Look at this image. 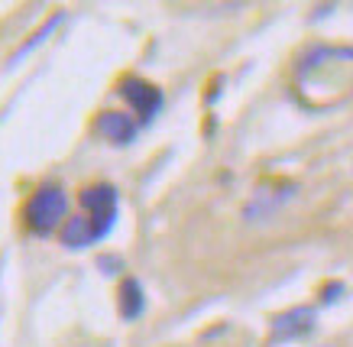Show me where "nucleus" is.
I'll use <instances>...</instances> for the list:
<instances>
[{"mask_svg":"<svg viewBox=\"0 0 353 347\" xmlns=\"http://www.w3.org/2000/svg\"><path fill=\"white\" fill-rule=\"evenodd\" d=\"M295 88L308 110L337 108L353 95V46H314L295 68Z\"/></svg>","mask_w":353,"mask_h":347,"instance_id":"obj_1","label":"nucleus"},{"mask_svg":"<svg viewBox=\"0 0 353 347\" xmlns=\"http://www.w3.org/2000/svg\"><path fill=\"white\" fill-rule=\"evenodd\" d=\"M337 295H343V282H331V286H324L321 302H324V305H331V302H337Z\"/></svg>","mask_w":353,"mask_h":347,"instance_id":"obj_12","label":"nucleus"},{"mask_svg":"<svg viewBox=\"0 0 353 347\" xmlns=\"http://www.w3.org/2000/svg\"><path fill=\"white\" fill-rule=\"evenodd\" d=\"M78 201H81V208H85L91 217H104V215H120V195L117 188L110 182H97V185H88L85 192L78 195Z\"/></svg>","mask_w":353,"mask_h":347,"instance_id":"obj_7","label":"nucleus"},{"mask_svg":"<svg viewBox=\"0 0 353 347\" xmlns=\"http://www.w3.org/2000/svg\"><path fill=\"white\" fill-rule=\"evenodd\" d=\"M62 23H65V13H62V10L52 13V17H49V20H46L43 26H39V30H36V33H32L30 39H26V43H23L20 49L10 55V59H7V68H17L23 59H30V55L36 52V49H39L43 43H49V39H52V33L59 30V26H62Z\"/></svg>","mask_w":353,"mask_h":347,"instance_id":"obj_9","label":"nucleus"},{"mask_svg":"<svg viewBox=\"0 0 353 347\" xmlns=\"http://www.w3.org/2000/svg\"><path fill=\"white\" fill-rule=\"evenodd\" d=\"M299 192V185L295 182H263L253 192L250 198V205H246V221H263V217H272L279 208L285 205L292 195Z\"/></svg>","mask_w":353,"mask_h":347,"instance_id":"obj_5","label":"nucleus"},{"mask_svg":"<svg viewBox=\"0 0 353 347\" xmlns=\"http://www.w3.org/2000/svg\"><path fill=\"white\" fill-rule=\"evenodd\" d=\"M23 221L36 237H52L68 221V192L55 182L39 185L23 208Z\"/></svg>","mask_w":353,"mask_h":347,"instance_id":"obj_2","label":"nucleus"},{"mask_svg":"<svg viewBox=\"0 0 353 347\" xmlns=\"http://www.w3.org/2000/svg\"><path fill=\"white\" fill-rule=\"evenodd\" d=\"M120 98L127 101V108L133 110V117L139 123H152L162 114V108H165V98H162L159 88L137 75H127L120 81Z\"/></svg>","mask_w":353,"mask_h":347,"instance_id":"obj_4","label":"nucleus"},{"mask_svg":"<svg viewBox=\"0 0 353 347\" xmlns=\"http://www.w3.org/2000/svg\"><path fill=\"white\" fill-rule=\"evenodd\" d=\"M97 266L104 270V276H120V272H123V260H120V257H101Z\"/></svg>","mask_w":353,"mask_h":347,"instance_id":"obj_11","label":"nucleus"},{"mask_svg":"<svg viewBox=\"0 0 353 347\" xmlns=\"http://www.w3.org/2000/svg\"><path fill=\"white\" fill-rule=\"evenodd\" d=\"M139 127H143V123H139L133 114H127V110H104L94 123V130L108 143H114V146H130V143H137Z\"/></svg>","mask_w":353,"mask_h":347,"instance_id":"obj_6","label":"nucleus"},{"mask_svg":"<svg viewBox=\"0 0 353 347\" xmlns=\"http://www.w3.org/2000/svg\"><path fill=\"white\" fill-rule=\"evenodd\" d=\"M314 328H318V308L314 305H295V308L272 318L266 347H276V344L282 347V344H292V341H305L308 335H314Z\"/></svg>","mask_w":353,"mask_h":347,"instance_id":"obj_3","label":"nucleus"},{"mask_svg":"<svg viewBox=\"0 0 353 347\" xmlns=\"http://www.w3.org/2000/svg\"><path fill=\"white\" fill-rule=\"evenodd\" d=\"M59 240H62L65 250H88V247H94V244H101V240H97L94 221H91L88 215H72L68 217L65 228L59 230Z\"/></svg>","mask_w":353,"mask_h":347,"instance_id":"obj_8","label":"nucleus"},{"mask_svg":"<svg viewBox=\"0 0 353 347\" xmlns=\"http://www.w3.org/2000/svg\"><path fill=\"white\" fill-rule=\"evenodd\" d=\"M120 318L123 321H137L143 318L146 312V293H143V286L137 279H123L120 282Z\"/></svg>","mask_w":353,"mask_h":347,"instance_id":"obj_10","label":"nucleus"}]
</instances>
